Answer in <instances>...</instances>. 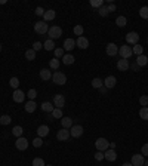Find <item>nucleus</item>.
<instances>
[{
    "instance_id": "45",
    "label": "nucleus",
    "mask_w": 148,
    "mask_h": 166,
    "mask_svg": "<svg viewBox=\"0 0 148 166\" xmlns=\"http://www.w3.org/2000/svg\"><path fill=\"white\" fill-rule=\"evenodd\" d=\"M33 145H34L36 148H38V147H41V145H43V139H41L40 136H37L36 139L33 141Z\"/></svg>"
},
{
    "instance_id": "17",
    "label": "nucleus",
    "mask_w": 148,
    "mask_h": 166,
    "mask_svg": "<svg viewBox=\"0 0 148 166\" xmlns=\"http://www.w3.org/2000/svg\"><path fill=\"white\" fill-rule=\"evenodd\" d=\"M37 135H38L40 138H44L46 135H49V126H46V124H40V126L37 127Z\"/></svg>"
},
{
    "instance_id": "26",
    "label": "nucleus",
    "mask_w": 148,
    "mask_h": 166,
    "mask_svg": "<svg viewBox=\"0 0 148 166\" xmlns=\"http://www.w3.org/2000/svg\"><path fill=\"white\" fill-rule=\"evenodd\" d=\"M36 108H37V104L34 101H28V102L25 104V111H27V113H34Z\"/></svg>"
},
{
    "instance_id": "38",
    "label": "nucleus",
    "mask_w": 148,
    "mask_h": 166,
    "mask_svg": "<svg viewBox=\"0 0 148 166\" xmlns=\"http://www.w3.org/2000/svg\"><path fill=\"white\" fill-rule=\"evenodd\" d=\"M98 12H99V15H101V16H107V15L110 13V12H108V7H107L105 4H102V6L98 9Z\"/></svg>"
},
{
    "instance_id": "41",
    "label": "nucleus",
    "mask_w": 148,
    "mask_h": 166,
    "mask_svg": "<svg viewBox=\"0 0 148 166\" xmlns=\"http://www.w3.org/2000/svg\"><path fill=\"white\" fill-rule=\"evenodd\" d=\"M102 4H104L102 0H90V6H93V7H98V9H99Z\"/></svg>"
},
{
    "instance_id": "5",
    "label": "nucleus",
    "mask_w": 148,
    "mask_h": 166,
    "mask_svg": "<svg viewBox=\"0 0 148 166\" xmlns=\"http://www.w3.org/2000/svg\"><path fill=\"white\" fill-rule=\"evenodd\" d=\"M47 30H49V27H47V24L44 21H38V22L34 24V31L37 34H46Z\"/></svg>"
},
{
    "instance_id": "32",
    "label": "nucleus",
    "mask_w": 148,
    "mask_h": 166,
    "mask_svg": "<svg viewBox=\"0 0 148 166\" xmlns=\"http://www.w3.org/2000/svg\"><path fill=\"white\" fill-rule=\"evenodd\" d=\"M25 58H27L28 61L36 59V50H34V49H28V50L25 52Z\"/></svg>"
},
{
    "instance_id": "51",
    "label": "nucleus",
    "mask_w": 148,
    "mask_h": 166,
    "mask_svg": "<svg viewBox=\"0 0 148 166\" xmlns=\"http://www.w3.org/2000/svg\"><path fill=\"white\" fill-rule=\"evenodd\" d=\"M129 68H130L132 71H138V70H139V65H138L136 62H133V64H130V67H129Z\"/></svg>"
},
{
    "instance_id": "14",
    "label": "nucleus",
    "mask_w": 148,
    "mask_h": 166,
    "mask_svg": "<svg viewBox=\"0 0 148 166\" xmlns=\"http://www.w3.org/2000/svg\"><path fill=\"white\" fill-rule=\"evenodd\" d=\"M75 46L80 47V49H87V47H89V40H87L84 36H80V37H77V40H75Z\"/></svg>"
},
{
    "instance_id": "21",
    "label": "nucleus",
    "mask_w": 148,
    "mask_h": 166,
    "mask_svg": "<svg viewBox=\"0 0 148 166\" xmlns=\"http://www.w3.org/2000/svg\"><path fill=\"white\" fill-rule=\"evenodd\" d=\"M74 46H75V40L74 39H65V42H64V49L65 50H73Z\"/></svg>"
},
{
    "instance_id": "35",
    "label": "nucleus",
    "mask_w": 148,
    "mask_h": 166,
    "mask_svg": "<svg viewBox=\"0 0 148 166\" xmlns=\"http://www.w3.org/2000/svg\"><path fill=\"white\" fill-rule=\"evenodd\" d=\"M12 122V117L9 116V114H3L1 117H0V124H9Z\"/></svg>"
},
{
    "instance_id": "4",
    "label": "nucleus",
    "mask_w": 148,
    "mask_h": 166,
    "mask_svg": "<svg viewBox=\"0 0 148 166\" xmlns=\"http://www.w3.org/2000/svg\"><path fill=\"white\" fill-rule=\"evenodd\" d=\"M95 147H96L98 151H105V150L110 148V142H108V139H105V138H98V139L95 141Z\"/></svg>"
},
{
    "instance_id": "52",
    "label": "nucleus",
    "mask_w": 148,
    "mask_h": 166,
    "mask_svg": "<svg viewBox=\"0 0 148 166\" xmlns=\"http://www.w3.org/2000/svg\"><path fill=\"white\" fill-rule=\"evenodd\" d=\"M107 7H108V12H114V10H115V4H114V3H110Z\"/></svg>"
},
{
    "instance_id": "1",
    "label": "nucleus",
    "mask_w": 148,
    "mask_h": 166,
    "mask_svg": "<svg viewBox=\"0 0 148 166\" xmlns=\"http://www.w3.org/2000/svg\"><path fill=\"white\" fill-rule=\"evenodd\" d=\"M47 36H49V39H59L61 36H62V28L61 27H58V25H52L49 30H47Z\"/></svg>"
},
{
    "instance_id": "23",
    "label": "nucleus",
    "mask_w": 148,
    "mask_h": 166,
    "mask_svg": "<svg viewBox=\"0 0 148 166\" xmlns=\"http://www.w3.org/2000/svg\"><path fill=\"white\" fill-rule=\"evenodd\" d=\"M61 124H62L64 129H70V127L74 124L73 119H71V117H62V119H61Z\"/></svg>"
},
{
    "instance_id": "10",
    "label": "nucleus",
    "mask_w": 148,
    "mask_h": 166,
    "mask_svg": "<svg viewBox=\"0 0 148 166\" xmlns=\"http://www.w3.org/2000/svg\"><path fill=\"white\" fill-rule=\"evenodd\" d=\"M126 42L127 43H130V44H138V42H139V34L138 33H135V31H130V33H127L126 34Z\"/></svg>"
},
{
    "instance_id": "19",
    "label": "nucleus",
    "mask_w": 148,
    "mask_h": 166,
    "mask_svg": "<svg viewBox=\"0 0 148 166\" xmlns=\"http://www.w3.org/2000/svg\"><path fill=\"white\" fill-rule=\"evenodd\" d=\"M55 16H56L55 10H53V9H49V10H44L43 19H44V22H47V21H52V19H55Z\"/></svg>"
},
{
    "instance_id": "34",
    "label": "nucleus",
    "mask_w": 148,
    "mask_h": 166,
    "mask_svg": "<svg viewBox=\"0 0 148 166\" xmlns=\"http://www.w3.org/2000/svg\"><path fill=\"white\" fill-rule=\"evenodd\" d=\"M22 132H24V129L21 127V126H15L13 129H12V133L16 136V138H19V136H22Z\"/></svg>"
},
{
    "instance_id": "46",
    "label": "nucleus",
    "mask_w": 148,
    "mask_h": 166,
    "mask_svg": "<svg viewBox=\"0 0 148 166\" xmlns=\"http://www.w3.org/2000/svg\"><path fill=\"white\" fill-rule=\"evenodd\" d=\"M61 56H64V47L62 49L61 47L55 49V58H61Z\"/></svg>"
},
{
    "instance_id": "12",
    "label": "nucleus",
    "mask_w": 148,
    "mask_h": 166,
    "mask_svg": "<svg viewBox=\"0 0 148 166\" xmlns=\"http://www.w3.org/2000/svg\"><path fill=\"white\" fill-rule=\"evenodd\" d=\"M105 52H107V55H110V56H115V55L118 53V46H117L115 43H108L107 47H105Z\"/></svg>"
},
{
    "instance_id": "22",
    "label": "nucleus",
    "mask_w": 148,
    "mask_h": 166,
    "mask_svg": "<svg viewBox=\"0 0 148 166\" xmlns=\"http://www.w3.org/2000/svg\"><path fill=\"white\" fill-rule=\"evenodd\" d=\"M135 62H136V64H138L139 67H145V65L148 64L147 55H144V53H142V55H139V56L136 58V61H135Z\"/></svg>"
},
{
    "instance_id": "55",
    "label": "nucleus",
    "mask_w": 148,
    "mask_h": 166,
    "mask_svg": "<svg viewBox=\"0 0 148 166\" xmlns=\"http://www.w3.org/2000/svg\"><path fill=\"white\" fill-rule=\"evenodd\" d=\"M121 166H133V165H132V163L129 162V163H123V165H121Z\"/></svg>"
},
{
    "instance_id": "28",
    "label": "nucleus",
    "mask_w": 148,
    "mask_h": 166,
    "mask_svg": "<svg viewBox=\"0 0 148 166\" xmlns=\"http://www.w3.org/2000/svg\"><path fill=\"white\" fill-rule=\"evenodd\" d=\"M104 86V80H101L99 77H95L93 80H92V87H95V89H101Z\"/></svg>"
},
{
    "instance_id": "40",
    "label": "nucleus",
    "mask_w": 148,
    "mask_h": 166,
    "mask_svg": "<svg viewBox=\"0 0 148 166\" xmlns=\"http://www.w3.org/2000/svg\"><path fill=\"white\" fill-rule=\"evenodd\" d=\"M33 166H46V163H44V160H43V159L36 157V159L33 160Z\"/></svg>"
},
{
    "instance_id": "9",
    "label": "nucleus",
    "mask_w": 148,
    "mask_h": 166,
    "mask_svg": "<svg viewBox=\"0 0 148 166\" xmlns=\"http://www.w3.org/2000/svg\"><path fill=\"white\" fill-rule=\"evenodd\" d=\"M70 136H71V135H70V129L61 127V129L56 132V139H58V141H67Z\"/></svg>"
},
{
    "instance_id": "33",
    "label": "nucleus",
    "mask_w": 148,
    "mask_h": 166,
    "mask_svg": "<svg viewBox=\"0 0 148 166\" xmlns=\"http://www.w3.org/2000/svg\"><path fill=\"white\" fill-rule=\"evenodd\" d=\"M49 65H50L52 70H58V68H59V59H58V58L50 59V61H49Z\"/></svg>"
},
{
    "instance_id": "25",
    "label": "nucleus",
    "mask_w": 148,
    "mask_h": 166,
    "mask_svg": "<svg viewBox=\"0 0 148 166\" xmlns=\"http://www.w3.org/2000/svg\"><path fill=\"white\" fill-rule=\"evenodd\" d=\"M62 64H65V65H71V64H74V56L71 53H65V55L62 56Z\"/></svg>"
},
{
    "instance_id": "56",
    "label": "nucleus",
    "mask_w": 148,
    "mask_h": 166,
    "mask_svg": "<svg viewBox=\"0 0 148 166\" xmlns=\"http://www.w3.org/2000/svg\"><path fill=\"white\" fill-rule=\"evenodd\" d=\"M144 166H148V160H147V162H145V163H144Z\"/></svg>"
},
{
    "instance_id": "48",
    "label": "nucleus",
    "mask_w": 148,
    "mask_h": 166,
    "mask_svg": "<svg viewBox=\"0 0 148 166\" xmlns=\"http://www.w3.org/2000/svg\"><path fill=\"white\" fill-rule=\"evenodd\" d=\"M33 49H34V50H40V49H43V43H40V42H34V43H33Z\"/></svg>"
},
{
    "instance_id": "20",
    "label": "nucleus",
    "mask_w": 148,
    "mask_h": 166,
    "mask_svg": "<svg viewBox=\"0 0 148 166\" xmlns=\"http://www.w3.org/2000/svg\"><path fill=\"white\" fill-rule=\"evenodd\" d=\"M40 79L41 80H50L52 79V73L49 68H41L40 70Z\"/></svg>"
},
{
    "instance_id": "2",
    "label": "nucleus",
    "mask_w": 148,
    "mask_h": 166,
    "mask_svg": "<svg viewBox=\"0 0 148 166\" xmlns=\"http://www.w3.org/2000/svg\"><path fill=\"white\" fill-rule=\"evenodd\" d=\"M52 82L55 83V84H65L67 83V76L64 74V73H61V71H55L53 74H52Z\"/></svg>"
},
{
    "instance_id": "44",
    "label": "nucleus",
    "mask_w": 148,
    "mask_h": 166,
    "mask_svg": "<svg viewBox=\"0 0 148 166\" xmlns=\"http://www.w3.org/2000/svg\"><path fill=\"white\" fill-rule=\"evenodd\" d=\"M27 96L30 98V101H34V98L37 96L36 89H30V90H28V93H27Z\"/></svg>"
},
{
    "instance_id": "16",
    "label": "nucleus",
    "mask_w": 148,
    "mask_h": 166,
    "mask_svg": "<svg viewBox=\"0 0 148 166\" xmlns=\"http://www.w3.org/2000/svg\"><path fill=\"white\" fill-rule=\"evenodd\" d=\"M129 67H130V64H129L127 59H118V62H117V68H118L120 71H127Z\"/></svg>"
},
{
    "instance_id": "30",
    "label": "nucleus",
    "mask_w": 148,
    "mask_h": 166,
    "mask_svg": "<svg viewBox=\"0 0 148 166\" xmlns=\"http://www.w3.org/2000/svg\"><path fill=\"white\" fill-rule=\"evenodd\" d=\"M132 50H133V53H135L136 56H139V55L144 53V46H141V44L138 43V44H135V46L132 47Z\"/></svg>"
},
{
    "instance_id": "39",
    "label": "nucleus",
    "mask_w": 148,
    "mask_h": 166,
    "mask_svg": "<svg viewBox=\"0 0 148 166\" xmlns=\"http://www.w3.org/2000/svg\"><path fill=\"white\" fill-rule=\"evenodd\" d=\"M9 84H10L13 89H18V86H19V80H18V77H12V79L9 80Z\"/></svg>"
},
{
    "instance_id": "58",
    "label": "nucleus",
    "mask_w": 148,
    "mask_h": 166,
    "mask_svg": "<svg viewBox=\"0 0 148 166\" xmlns=\"http://www.w3.org/2000/svg\"><path fill=\"white\" fill-rule=\"evenodd\" d=\"M46 166H52V165H46Z\"/></svg>"
},
{
    "instance_id": "27",
    "label": "nucleus",
    "mask_w": 148,
    "mask_h": 166,
    "mask_svg": "<svg viewBox=\"0 0 148 166\" xmlns=\"http://www.w3.org/2000/svg\"><path fill=\"white\" fill-rule=\"evenodd\" d=\"M43 49H46V50H53L55 49V43L52 39H47V40L43 43Z\"/></svg>"
},
{
    "instance_id": "13",
    "label": "nucleus",
    "mask_w": 148,
    "mask_h": 166,
    "mask_svg": "<svg viewBox=\"0 0 148 166\" xmlns=\"http://www.w3.org/2000/svg\"><path fill=\"white\" fill-rule=\"evenodd\" d=\"M12 98H13L15 102H24V99H25V93H24L21 89H15Z\"/></svg>"
},
{
    "instance_id": "37",
    "label": "nucleus",
    "mask_w": 148,
    "mask_h": 166,
    "mask_svg": "<svg viewBox=\"0 0 148 166\" xmlns=\"http://www.w3.org/2000/svg\"><path fill=\"white\" fill-rule=\"evenodd\" d=\"M52 117L53 119H62V110L61 108H55L52 111Z\"/></svg>"
},
{
    "instance_id": "24",
    "label": "nucleus",
    "mask_w": 148,
    "mask_h": 166,
    "mask_svg": "<svg viewBox=\"0 0 148 166\" xmlns=\"http://www.w3.org/2000/svg\"><path fill=\"white\" fill-rule=\"evenodd\" d=\"M41 110H43L44 113H52V111L55 110V107H53L49 101H44V102L41 104Z\"/></svg>"
},
{
    "instance_id": "7",
    "label": "nucleus",
    "mask_w": 148,
    "mask_h": 166,
    "mask_svg": "<svg viewBox=\"0 0 148 166\" xmlns=\"http://www.w3.org/2000/svg\"><path fill=\"white\" fill-rule=\"evenodd\" d=\"M53 105H55V108H61V110H62V107L65 105V98H64V95H61V93L53 95Z\"/></svg>"
},
{
    "instance_id": "3",
    "label": "nucleus",
    "mask_w": 148,
    "mask_h": 166,
    "mask_svg": "<svg viewBox=\"0 0 148 166\" xmlns=\"http://www.w3.org/2000/svg\"><path fill=\"white\" fill-rule=\"evenodd\" d=\"M118 55L121 56V59H129V58L133 55V50H132V47H130V46L124 44V46L118 47Z\"/></svg>"
},
{
    "instance_id": "36",
    "label": "nucleus",
    "mask_w": 148,
    "mask_h": 166,
    "mask_svg": "<svg viewBox=\"0 0 148 166\" xmlns=\"http://www.w3.org/2000/svg\"><path fill=\"white\" fill-rule=\"evenodd\" d=\"M139 15L142 19H148V6H142L139 9Z\"/></svg>"
},
{
    "instance_id": "54",
    "label": "nucleus",
    "mask_w": 148,
    "mask_h": 166,
    "mask_svg": "<svg viewBox=\"0 0 148 166\" xmlns=\"http://www.w3.org/2000/svg\"><path fill=\"white\" fill-rule=\"evenodd\" d=\"M110 148H111V150H114V148H115V144H114V142H110Z\"/></svg>"
},
{
    "instance_id": "53",
    "label": "nucleus",
    "mask_w": 148,
    "mask_h": 166,
    "mask_svg": "<svg viewBox=\"0 0 148 166\" xmlns=\"http://www.w3.org/2000/svg\"><path fill=\"white\" fill-rule=\"evenodd\" d=\"M107 90H108V89H107L105 86H102V87H101V93H102V95H105V93H107Z\"/></svg>"
},
{
    "instance_id": "8",
    "label": "nucleus",
    "mask_w": 148,
    "mask_h": 166,
    "mask_svg": "<svg viewBox=\"0 0 148 166\" xmlns=\"http://www.w3.org/2000/svg\"><path fill=\"white\" fill-rule=\"evenodd\" d=\"M15 147H16L19 151H24V150H27V148H28V141H27V138H24V136H19V138L15 141Z\"/></svg>"
},
{
    "instance_id": "43",
    "label": "nucleus",
    "mask_w": 148,
    "mask_h": 166,
    "mask_svg": "<svg viewBox=\"0 0 148 166\" xmlns=\"http://www.w3.org/2000/svg\"><path fill=\"white\" fill-rule=\"evenodd\" d=\"M139 104H141L142 107H147L148 105V95H142V96L139 98Z\"/></svg>"
},
{
    "instance_id": "42",
    "label": "nucleus",
    "mask_w": 148,
    "mask_h": 166,
    "mask_svg": "<svg viewBox=\"0 0 148 166\" xmlns=\"http://www.w3.org/2000/svg\"><path fill=\"white\" fill-rule=\"evenodd\" d=\"M74 34L78 36V37L83 36V27H81V25H75V27H74Z\"/></svg>"
},
{
    "instance_id": "49",
    "label": "nucleus",
    "mask_w": 148,
    "mask_h": 166,
    "mask_svg": "<svg viewBox=\"0 0 148 166\" xmlns=\"http://www.w3.org/2000/svg\"><path fill=\"white\" fill-rule=\"evenodd\" d=\"M36 15H37V16H43V15H44V9L38 6V7L36 9Z\"/></svg>"
},
{
    "instance_id": "57",
    "label": "nucleus",
    "mask_w": 148,
    "mask_h": 166,
    "mask_svg": "<svg viewBox=\"0 0 148 166\" xmlns=\"http://www.w3.org/2000/svg\"><path fill=\"white\" fill-rule=\"evenodd\" d=\"M0 52H1V44H0Z\"/></svg>"
},
{
    "instance_id": "11",
    "label": "nucleus",
    "mask_w": 148,
    "mask_h": 166,
    "mask_svg": "<svg viewBox=\"0 0 148 166\" xmlns=\"http://www.w3.org/2000/svg\"><path fill=\"white\" fill-rule=\"evenodd\" d=\"M130 163H132L133 166H144V163H145V157H144V154H133Z\"/></svg>"
},
{
    "instance_id": "47",
    "label": "nucleus",
    "mask_w": 148,
    "mask_h": 166,
    "mask_svg": "<svg viewBox=\"0 0 148 166\" xmlns=\"http://www.w3.org/2000/svg\"><path fill=\"white\" fill-rule=\"evenodd\" d=\"M102 159H104V151H96V153H95V160L101 162Z\"/></svg>"
},
{
    "instance_id": "31",
    "label": "nucleus",
    "mask_w": 148,
    "mask_h": 166,
    "mask_svg": "<svg viewBox=\"0 0 148 166\" xmlns=\"http://www.w3.org/2000/svg\"><path fill=\"white\" fill-rule=\"evenodd\" d=\"M139 117L142 120H148V107H141L139 110Z\"/></svg>"
},
{
    "instance_id": "6",
    "label": "nucleus",
    "mask_w": 148,
    "mask_h": 166,
    "mask_svg": "<svg viewBox=\"0 0 148 166\" xmlns=\"http://www.w3.org/2000/svg\"><path fill=\"white\" fill-rule=\"evenodd\" d=\"M83 126H80V124H73L71 127H70V135L73 136V138H80L81 135H83Z\"/></svg>"
},
{
    "instance_id": "59",
    "label": "nucleus",
    "mask_w": 148,
    "mask_h": 166,
    "mask_svg": "<svg viewBox=\"0 0 148 166\" xmlns=\"http://www.w3.org/2000/svg\"><path fill=\"white\" fill-rule=\"evenodd\" d=\"M147 42H148V40H147Z\"/></svg>"
},
{
    "instance_id": "29",
    "label": "nucleus",
    "mask_w": 148,
    "mask_h": 166,
    "mask_svg": "<svg viewBox=\"0 0 148 166\" xmlns=\"http://www.w3.org/2000/svg\"><path fill=\"white\" fill-rule=\"evenodd\" d=\"M115 24H117V27H126L127 25V19H126V16H118L117 19H115Z\"/></svg>"
},
{
    "instance_id": "18",
    "label": "nucleus",
    "mask_w": 148,
    "mask_h": 166,
    "mask_svg": "<svg viewBox=\"0 0 148 166\" xmlns=\"http://www.w3.org/2000/svg\"><path fill=\"white\" fill-rule=\"evenodd\" d=\"M115 83H117V79H115L114 76H108V77L104 80V86H105L107 89H112V87L115 86Z\"/></svg>"
},
{
    "instance_id": "50",
    "label": "nucleus",
    "mask_w": 148,
    "mask_h": 166,
    "mask_svg": "<svg viewBox=\"0 0 148 166\" xmlns=\"http://www.w3.org/2000/svg\"><path fill=\"white\" fill-rule=\"evenodd\" d=\"M141 154L148 156V144H144V145H142V148H141Z\"/></svg>"
},
{
    "instance_id": "15",
    "label": "nucleus",
    "mask_w": 148,
    "mask_h": 166,
    "mask_svg": "<svg viewBox=\"0 0 148 166\" xmlns=\"http://www.w3.org/2000/svg\"><path fill=\"white\" fill-rule=\"evenodd\" d=\"M104 159H105V160H108V162H114V160L117 159V153H115L114 150L108 148V150H105V151H104Z\"/></svg>"
}]
</instances>
